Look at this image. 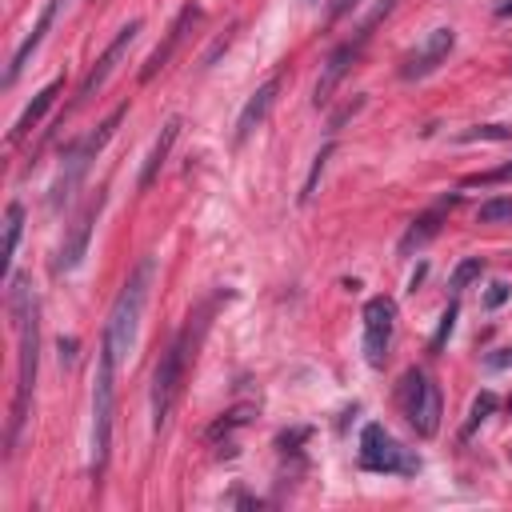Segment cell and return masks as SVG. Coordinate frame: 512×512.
Listing matches in <instances>:
<instances>
[{
  "label": "cell",
  "instance_id": "17",
  "mask_svg": "<svg viewBox=\"0 0 512 512\" xmlns=\"http://www.w3.org/2000/svg\"><path fill=\"white\" fill-rule=\"evenodd\" d=\"M60 92H64V80H60V76H56V80H48V84H44V88L24 104L20 120H16V124H12V132H8V144H20V140H24L40 120H44V112L56 104V96H60Z\"/></svg>",
  "mask_w": 512,
  "mask_h": 512
},
{
  "label": "cell",
  "instance_id": "20",
  "mask_svg": "<svg viewBox=\"0 0 512 512\" xmlns=\"http://www.w3.org/2000/svg\"><path fill=\"white\" fill-rule=\"evenodd\" d=\"M20 232H24V204H20V200H12V204L4 208V248H0V268H4V276H8V268H12V256H16V244H20Z\"/></svg>",
  "mask_w": 512,
  "mask_h": 512
},
{
  "label": "cell",
  "instance_id": "30",
  "mask_svg": "<svg viewBox=\"0 0 512 512\" xmlns=\"http://www.w3.org/2000/svg\"><path fill=\"white\" fill-rule=\"evenodd\" d=\"M360 0H328V20H340L348 8H356Z\"/></svg>",
  "mask_w": 512,
  "mask_h": 512
},
{
  "label": "cell",
  "instance_id": "32",
  "mask_svg": "<svg viewBox=\"0 0 512 512\" xmlns=\"http://www.w3.org/2000/svg\"><path fill=\"white\" fill-rule=\"evenodd\" d=\"M508 408H512V400H508Z\"/></svg>",
  "mask_w": 512,
  "mask_h": 512
},
{
  "label": "cell",
  "instance_id": "12",
  "mask_svg": "<svg viewBox=\"0 0 512 512\" xmlns=\"http://www.w3.org/2000/svg\"><path fill=\"white\" fill-rule=\"evenodd\" d=\"M100 208H104V192H96V196L80 208V216L72 220V228H68V236H64V244H60V256H56V272H76V268L84 264L88 240H92V224H96Z\"/></svg>",
  "mask_w": 512,
  "mask_h": 512
},
{
  "label": "cell",
  "instance_id": "25",
  "mask_svg": "<svg viewBox=\"0 0 512 512\" xmlns=\"http://www.w3.org/2000/svg\"><path fill=\"white\" fill-rule=\"evenodd\" d=\"M456 316H460V296H452L448 300V308H444V316H440V328H436V336H432V352H440L444 348V340L452 336V328H456Z\"/></svg>",
  "mask_w": 512,
  "mask_h": 512
},
{
  "label": "cell",
  "instance_id": "10",
  "mask_svg": "<svg viewBox=\"0 0 512 512\" xmlns=\"http://www.w3.org/2000/svg\"><path fill=\"white\" fill-rule=\"evenodd\" d=\"M368 36H372V28H368V24H360L352 40H344L340 48H332V56H328V60H324V68H320L316 92H312V104H316V108H320V104H328V100H332V92L340 88V80L356 68V60H360V52H364Z\"/></svg>",
  "mask_w": 512,
  "mask_h": 512
},
{
  "label": "cell",
  "instance_id": "7",
  "mask_svg": "<svg viewBox=\"0 0 512 512\" xmlns=\"http://www.w3.org/2000/svg\"><path fill=\"white\" fill-rule=\"evenodd\" d=\"M356 460L364 472H384V476H416L420 472V456H412L384 424H364Z\"/></svg>",
  "mask_w": 512,
  "mask_h": 512
},
{
  "label": "cell",
  "instance_id": "14",
  "mask_svg": "<svg viewBox=\"0 0 512 512\" xmlns=\"http://www.w3.org/2000/svg\"><path fill=\"white\" fill-rule=\"evenodd\" d=\"M276 92H280V80L272 76V80H264L248 100H244V108H240V116H236V132H232V144H244L264 120H268V112H272V104H276Z\"/></svg>",
  "mask_w": 512,
  "mask_h": 512
},
{
  "label": "cell",
  "instance_id": "27",
  "mask_svg": "<svg viewBox=\"0 0 512 512\" xmlns=\"http://www.w3.org/2000/svg\"><path fill=\"white\" fill-rule=\"evenodd\" d=\"M508 296H512V288L496 280V284H488V292H484V308H500V304H504Z\"/></svg>",
  "mask_w": 512,
  "mask_h": 512
},
{
  "label": "cell",
  "instance_id": "8",
  "mask_svg": "<svg viewBox=\"0 0 512 512\" xmlns=\"http://www.w3.org/2000/svg\"><path fill=\"white\" fill-rule=\"evenodd\" d=\"M360 324H364V360H368V368H384L392 336H396V300L392 296H372L360 312Z\"/></svg>",
  "mask_w": 512,
  "mask_h": 512
},
{
  "label": "cell",
  "instance_id": "28",
  "mask_svg": "<svg viewBox=\"0 0 512 512\" xmlns=\"http://www.w3.org/2000/svg\"><path fill=\"white\" fill-rule=\"evenodd\" d=\"M484 364H488V368H496V372H500V368H512V344H508V348L488 352V356H484Z\"/></svg>",
  "mask_w": 512,
  "mask_h": 512
},
{
  "label": "cell",
  "instance_id": "4",
  "mask_svg": "<svg viewBox=\"0 0 512 512\" xmlns=\"http://www.w3.org/2000/svg\"><path fill=\"white\" fill-rule=\"evenodd\" d=\"M124 112H128V104H116V108L96 124V132H88L84 140H76V144H68V148H64V156H60V172H56L52 192H48V208H52V212H60V208L76 196V188H80V180L88 176V168H92V160L100 156V148L116 136V128H120Z\"/></svg>",
  "mask_w": 512,
  "mask_h": 512
},
{
  "label": "cell",
  "instance_id": "9",
  "mask_svg": "<svg viewBox=\"0 0 512 512\" xmlns=\"http://www.w3.org/2000/svg\"><path fill=\"white\" fill-rule=\"evenodd\" d=\"M140 28H144V20H128L116 36H112V44L100 52V60L84 72V80H80V88H76V100H72V108H80V104H88L104 84H108V76L120 68V60L128 56V48L136 44V36H140Z\"/></svg>",
  "mask_w": 512,
  "mask_h": 512
},
{
  "label": "cell",
  "instance_id": "3",
  "mask_svg": "<svg viewBox=\"0 0 512 512\" xmlns=\"http://www.w3.org/2000/svg\"><path fill=\"white\" fill-rule=\"evenodd\" d=\"M152 276H156V260L144 256L132 276L124 280V288L116 292L112 308H108V320H104V332H100V348L116 360H124L136 344V332H140V316H144V304H148V292H152Z\"/></svg>",
  "mask_w": 512,
  "mask_h": 512
},
{
  "label": "cell",
  "instance_id": "11",
  "mask_svg": "<svg viewBox=\"0 0 512 512\" xmlns=\"http://www.w3.org/2000/svg\"><path fill=\"white\" fill-rule=\"evenodd\" d=\"M452 48H456V32H452V28H432V32L400 60V76H404V80H424V76H432V72L448 60Z\"/></svg>",
  "mask_w": 512,
  "mask_h": 512
},
{
  "label": "cell",
  "instance_id": "15",
  "mask_svg": "<svg viewBox=\"0 0 512 512\" xmlns=\"http://www.w3.org/2000/svg\"><path fill=\"white\" fill-rule=\"evenodd\" d=\"M456 204H460V196H444V200H440L436 208H428V212H420V216H416V220H412V224L404 228V236H400V244H396V252H400V256H412L416 248H424V244H428V240H432V236L440 232V224H444V216H448V212H452Z\"/></svg>",
  "mask_w": 512,
  "mask_h": 512
},
{
  "label": "cell",
  "instance_id": "18",
  "mask_svg": "<svg viewBox=\"0 0 512 512\" xmlns=\"http://www.w3.org/2000/svg\"><path fill=\"white\" fill-rule=\"evenodd\" d=\"M176 136H180V116H168L164 128H160V136H156V144H152V152H148V160H144V168H140V180H136L140 188H148V184L160 176V168H164V160H168Z\"/></svg>",
  "mask_w": 512,
  "mask_h": 512
},
{
  "label": "cell",
  "instance_id": "22",
  "mask_svg": "<svg viewBox=\"0 0 512 512\" xmlns=\"http://www.w3.org/2000/svg\"><path fill=\"white\" fill-rule=\"evenodd\" d=\"M492 412H496V392H480V396L472 400V408H468V420H464V432H460V436L468 440V436H472V432H476Z\"/></svg>",
  "mask_w": 512,
  "mask_h": 512
},
{
  "label": "cell",
  "instance_id": "26",
  "mask_svg": "<svg viewBox=\"0 0 512 512\" xmlns=\"http://www.w3.org/2000/svg\"><path fill=\"white\" fill-rule=\"evenodd\" d=\"M464 144H476V140H512V128L508 124H476L468 132H460Z\"/></svg>",
  "mask_w": 512,
  "mask_h": 512
},
{
  "label": "cell",
  "instance_id": "16",
  "mask_svg": "<svg viewBox=\"0 0 512 512\" xmlns=\"http://www.w3.org/2000/svg\"><path fill=\"white\" fill-rule=\"evenodd\" d=\"M60 4L64 0H44V8H40V16H36V24H32V32L24 36V44L12 52V64H8V72H4V88H12L16 80H20V72L28 68V60H32V52L44 44V36H48V28H52V20H56V12H60Z\"/></svg>",
  "mask_w": 512,
  "mask_h": 512
},
{
  "label": "cell",
  "instance_id": "24",
  "mask_svg": "<svg viewBox=\"0 0 512 512\" xmlns=\"http://www.w3.org/2000/svg\"><path fill=\"white\" fill-rule=\"evenodd\" d=\"M496 220H512V196H492L476 208V224H496Z\"/></svg>",
  "mask_w": 512,
  "mask_h": 512
},
{
  "label": "cell",
  "instance_id": "19",
  "mask_svg": "<svg viewBox=\"0 0 512 512\" xmlns=\"http://www.w3.org/2000/svg\"><path fill=\"white\" fill-rule=\"evenodd\" d=\"M252 404H240V408H232V412H220V420H212V428H208V444H216L220 448V456H236V440H232V432L236 428H244L248 420H252Z\"/></svg>",
  "mask_w": 512,
  "mask_h": 512
},
{
  "label": "cell",
  "instance_id": "5",
  "mask_svg": "<svg viewBox=\"0 0 512 512\" xmlns=\"http://www.w3.org/2000/svg\"><path fill=\"white\" fill-rule=\"evenodd\" d=\"M116 368L120 360L104 348L96 352V384H92V476L104 472L112 452V416H116Z\"/></svg>",
  "mask_w": 512,
  "mask_h": 512
},
{
  "label": "cell",
  "instance_id": "2",
  "mask_svg": "<svg viewBox=\"0 0 512 512\" xmlns=\"http://www.w3.org/2000/svg\"><path fill=\"white\" fill-rule=\"evenodd\" d=\"M204 328H208V308H200L196 316H188V324L176 332V340L156 360V372H152V432L156 436L168 428V416H172V408H176V400L184 392L188 364L196 360V348L204 340Z\"/></svg>",
  "mask_w": 512,
  "mask_h": 512
},
{
  "label": "cell",
  "instance_id": "6",
  "mask_svg": "<svg viewBox=\"0 0 512 512\" xmlns=\"http://www.w3.org/2000/svg\"><path fill=\"white\" fill-rule=\"evenodd\" d=\"M396 404L404 412V420L412 424L416 436L432 440L440 432V388L432 384V376L424 368H408L396 384Z\"/></svg>",
  "mask_w": 512,
  "mask_h": 512
},
{
  "label": "cell",
  "instance_id": "13",
  "mask_svg": "<svg viewBox=\"0 0 512 512\" xmlns=\"http://www.w3.org/2000/svg\"><path fill=\"white\" fill-rule=\"evenodd\" d=\"M200 16H204V12H200V4H184V8L176 12V20H172V28L164 32V40H160V44L152 48V56L144 60V68H140V84H148V80H152L156 72H164V68H168V60L176 56V48L184 44V36L192 32V24H196Z\"/></svg>",
  "mask_w": 512,
  "mask_h": 512
},
{
  "label": "cell",
  "instance_id": "31",
  "mask_svg": "<svg viewBox=\"0 0 512 512\" xmlns=\"http://www.w3.org/2000/svg\"><path fill=\"white\" fill-rule=\"evenodd\" d=\"M496 16L508 20V16H512V0H500V4H496Z\"/></svg>",
  "mask_w": 512,
  "mask_h": 512
},
{
  "label": "cell",
  "instance_id": "23",
  "mask_svg": "<svg viewBox=\"0 0 512 512\" xmlns=\"http://www.w3.org/2000/svg\"><path fill=\"white\" fill-rule=\"evenodd\" d=\"M336 152V144L328 140L320 152H316V160H312V168H308V180H304V188H300V204H308L312 196H316V184H320V176H324V168H328V156Z\"/></svg>",
  "mask_w": 512,
  "mask_h": 512
},
{
  "label": "cell",
  "instance_id": "1",
  "mask_svg": "<svg viewBox=\"0 0 512 512\" xmlns=\"http://www.w3.org/2000/svg\"><path fill=\"white\" fill-rule=\"evenodd\" d=\"M8 312L16 320V396H12V416H8V452L20 444V432L28 424L32 408V388H36V364H40V304L32 292L28 276H8Z\"/></svg>",
  "mask_w": 512,
  "mask_h": 512
},
{
  "label": "cell",
  "instance_id": "21",
  "mask_svg": "<svg viewBox=\"0 0 512 512\" xmlns=\"http://www.w3.org/2000/svg\"><path fill=\"white\" fill-rule=\"evenodd\" d=\"M480 276H484V260H480V256H468V260H460V264L452 268V276H448V292L460 296V292H464L472 280H480Z\"/></svg>",
  "mask_w": 512,
  "mask_h": 512
},
{
  "label": "cell",
  "instance_id": "29",
  "mask_svg": "<svg viewBox=\"0 0 512 512\" xmlns=\"http://www.w3.org/2000/svg\"><path fill=\"white\" fill-rule=\"evenodd\" d=\"M508 176H512V164H500V168H492L484 176H472L468 184H496V180H508Z\"/></svg>",
  "mask_w": 512,
  "mask_h": 512
}]
</instances>
